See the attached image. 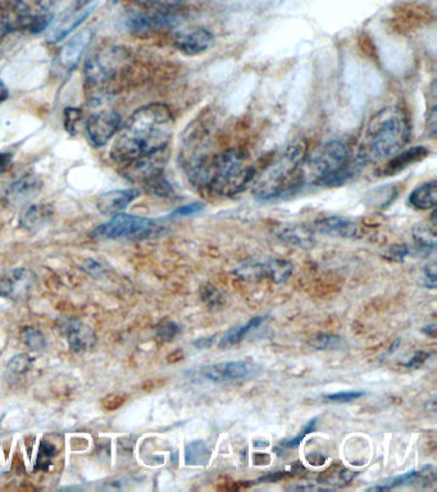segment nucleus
<instances>
[{"instance_id":"50","label":"nucleus","mask_w":437,"mask_h":492,"mask_svg":"<svg viewBox=\"0 0 437 492\" xmlns=\"http://www.w3.org/2000/svg\"><path fill=\"white\" fill-rule=\"evenodd\" d=\"M269 446V442H266V440H256V442H253V448L256 449H267Z\"/></svg>"},{"instance_id":"16","label":"nucleus","mask_w":437,"mask_h":492,"mask_svg":"<svg viewBox=\"0 0 437 492\" xmlns=\"http://www.w3.org/2000/svg\"><path fill=\"white\" fill-rule=\"evenodd\" d=\"M141 193L136 189L114 190L103 194L96 202V208L103 215H114L123 214L133 200L138 199Z\"/></svg>"},{"instance_id":"36","label":"nucleus","mask_w":437,"mask_h":492,"mask_svg":"<svg viewBox=\"0 0 437 492\" xmlns=\"http://www.w3.org/2000/svg\"><path fill=\"white\" fill-rule=\"evenodd\" d=\"M54 455H56V446H54L53 443L42 442L41 445V455H39V458H42L44 461L39 463L36 468H39V469H47L48 466H50V458H53Z\"/></svg>"},{"instance_id":"2","label":"nucleus","mask_w":437,"mask_h":492,"mask_svg":"<svg viewBox=\"0 0 437 492\" xmlns=\"http://www.w3.org/2000/svg\"><path fill=\"white\" fill-rule=\"evenodd\" d=\"M191 184L211 196H232L251 187L256 171L241 149L230 148L209 156L187 173Z\"/></svg>"},{"instance_id":"13","label":"nucleus","mask_w":437,"mask_h":492,"mask_svg":"<svg viewBox=\"0 0 437 492\" xmlns=\"http://www.w3.org/2000/svg\"><path fill=\"white\" fill-rule=\"evenodd\" d=\"M35 284V275L30 269H14L0 279V296L9 300H23L29 296Z\"/></svg>"},{"instance_id":"19","label":"nucleus","mask_w":437,"mask_h":492,"mask_svg":"<svg viewBox=\"0 0 437 492\" xmlns=\"http://www.w3.org/2000/svg\"><path fill=\"white\" fill-rule=\"evenodd\" d=\"M91 39H93V32L90 30H83V32L76 33L74 38L69 39L60 50V65L66 68H71V67L77 65L84 51L89 47Z\"/></svg>"},{"instance_id":"9","label":"nucleus","mask_w":437,"mask_h":492,"mask_svg":"<svg viewBox=\"0 0 437 492\" xmlns=\"http://www.w3.org/2000/svg\"><path fill=\"white\" fill-rule=\"evenodd\" d=\"M121 127V117L114 111H102L90 115L85 123V132L93 147L100 148L108 144Z\"/></svg>"},{"instance_id":"24","label":"nucleus","mask_w":437,"mask_h":492,"mask_svg":"<svg viewBox=\"0 0 437 492\" xmlns=\"http://www.w3.org/2000/svg\"><path fill=\"white\" fill-rule=\"evenodd\" d=\"M264 321H266V317H254L247 322V323L242 324V326L232 328L229 333H224L223 339L218 342V348L226 351V349L238 345L250 331L256 330V328L259 327Z\"/></svg>"},{"instance_id":"12","label":"nucleus","mask_w":437,"mask_h":492,"mask_svg":"<svg viewBox=\"0 0 437 492\" xmlns=\"http://www.w3.org/2000/svg\"><path fill=\"white\" fill-rule=\"evenodd\" d=\"M99 3L100 0H87L84 5L76 8L74 12L67 14L63 20H60L59 23L48 32V42H50V44H59V42L65 41L67 36L71 35L78 26L83 25L85 21L96 11Z\"/></svg>"},{"instance_id":"1","label":"nucleus","mask_w":437,"mask_h":492,"mask_svg":"<svg viewBox=\"0 0 437 492\" xmlns=\"http://www.w3.org/2000/svg\"><path fill=\"white\" fill-rule=\"evenodd\" d=\"M175 132V117L162 103H151L133 112L117 133L111 148L114 162L132 166L165 150Z\"/></svg>"},{"instance_id":"34","label":"nucleus","mask_w":437,"mask_h":492,"mask_svg":"<svg viewBox=\"0 0 437 492\" xmlns=\"http://www.w3.org/2000/svg\"><path fill=\"white\" fill-rule=\"evenodd\" d=\"M363 395L362 391H347V393L342 391V393L327 395L326 400L332 403H351L360 399Z\"/></svg>"},{"instance_id":"21","label":"nucleus","mask_w":437,"mask_h":492,"mask_svg":"<svg viewBox=\"0 0 437 492\" xmlns=\"http://www.w3.org/2000/svg\"><path fill=\"white\" fill-rule=\"evenodd\" d=\"M423 481H435V469L432 467H424L421 470H413L408 475H403L396 477V478L387 479L384 484L375 486V487L369 488L371 491H385L391 490V488L402 487V486L414 485L418 482Z\"/></svg>"},{"instance_id":"30","label":"nucleus","mask_w":437,"mask_h":492,"mask_svg":"<svg viewBox=\"0 0 437 492\" xmlns=\"http://www.w3.org/2000/svg\"><path fill=\"white\" fill-rule=\"evenodd\" d=\"M429 91L430 93L429 98H427V102H429L430 108L429 111H427V126H429V132L431 135L435 136L437 129V96L435 82H432V85H431Z\"/></svg>"},{"instance_id":"51","label":"nucleus","mask_w":437,"mask_h":492,"mask_svg":"<svg viewBox=\"0 0 437 492\" xmlns=\"http://www.w3.org/2000/svg\"><path fill=\"white\" fill-rule=\"evenodd\" d=\"M429 328H430V330H424V333H427V335L435 337V333H436L435 324H432V326H430Z\"/></svg>"},{"instance_id":"46","label":"nucleus","mask_w":437,"mask_h":492,"mask_svg":"<svg viewBox=\"0 0 437 492\" xmlns=\"http://www.w3.org/2000/svg\"><path fill=\"white\" fill-rule=\"evenodd\" d=\"M287 473L285 472H275L272 475L262 477V478L258 479V482L260 484H272V482L281 481L282 478H285Z\"/></svg>"},{"instance_id":"35","label":"nucleus","mask_w":437,"mask_h":492,"mask_svg":"<svg viewBox=\"0 0 437 492\" xmlns=\"http://www.w3.org/2000/svg\"><path fill=\"white\" fill-rule=\"evenodd\" d=\"M315 424H317V418L309 421L308 424H306V426L303 428V431L299 433V435L294 437V439L289 440V442H287L282 443V445L287 446V448H297L300 443L305 442V437L308 436L309 433H314Z\"/></svg>"},{"instance_id":"49","label":"nucleus","mask_w":437,"mask_h":492,"mask_svg":"<svg viewBox=\"0 0 437 492\" xmlns=\"http://www.w3.org/2000/svg\"><path fill=\"white\" fill-rule=\"evenodd\" d=\"M8 87H5V81L0 80V105H2L3 102H5V100L8 99Z\"/></svg>"},{"instance_id":"6","label":"nucleus","mask_w":437,"mask_h":492,"mask_svg":"<svg viewBox=\"0 0 437 492\" xmlns=\"http://www.w3.org/2000/svg\"><path fill=\"white\" fill-rule=\"evenodd\" d=\"M160 230H162V224L158 223L157 221L123 212L96 227L93 231V236L105 240H142L158 235Z\"/></svg>"},{"instance_id":"39","label":"nucleus","mask_w":437,"mask_h":492,"mask_svg":"<svg viewBox=\"0 0 437 492\" xmlns=\"http://www.w3.org/2000/svg\"><path fill=\"white\" fill-rule=\"evenodd\" d=\"M205 205L203 203H191V205H182L180 208L176 209L172 217H187V215H193L199 214L200 211L205 209Z\"/></svg>"},{"instance_id":"11","label":"nucleus","mask_w":437,"mask_h":492,"mask_svg":"<svg viewBox=\"0 0 437 492\" xmlns=\"http://www.w3.org/2000/svg\"><path fill=\"white\" fill-rule=\"evenodd\" d=\"M254 364L245 360L224 361V363L209 364L199 369L200 378L211 382H232L248 378L254 373Z\"/></svg>"},{"instance_id":"32","label":"nucleus","mask_w":437,"mask_h":492,"mask_svg":"<svg viewBox=\"0 0 437 492\" xmlns=\"http://www.w3.org/2000/svg\"><path fill=\"white\" fill-rule=\"evenodd\" d=\"M32 361L33 360L29 354H17L8 361L7 367L11 372L23 375L32 369Z\"/></svg>"},{"instance_id":"20","label":"nucleus","mask_w":437,"mask_h":492,"mask_svg":"<svg viewBox=\"0 0 437 492\" xmlns=\"http://www.w3.org/2000/svg\"><path fill=\"white\" fill-rule=\"evenodd\" d=\"M53 214L54 209L50 205H27L21 214V227L30 232H36L50 223Z\"/></svg>"},{"instance_id":"14","label":"nucleus","mask_w":437,"mask_h":492,"mask_svg":"<svg viewBox=\"0 0 437 492\" xmlns=\"http://www.w3.org/2000/svg\"><path fill=\"white\" fill-rule=\"evenodd\" d=\"M42 189V181L38 175L33 173H26L21 176L16 181L9 185L5 199L8 203L14 205H26L32 202L33 197L38 196Z\"/></svg>"},{"instance_id":"8","label":"nucleus","mask_w":437,"mask_h":492,"mask_svg":"<svg viewBox=\"0 0 437 492\" xmlns=\"http://www.w3.org/2000/svg\"><path fill=\"white\" fill-rule=\"evenodd\" d=\"M124 23L130 32L138 35H148V33L174 29L178 25V17L168 14L165 9H133L127 12Z\"/></svg>"},{"instance_id":"37","label":"nucleus","mask_w":437,"mask_h":492,"mask_svg":"<svg viewBox=\"0 0 437 492\" xmlns=\"http://www.w3.org/2000/svg\"><path fill=\"white\" fill-rule=\"evenodd\" d=\"M141 5H147L149 8L167 9L178 7L185 0H138Z\"/></svg>"},{"instance_id":"15","label":"nucleus","mask_w":437,"mask_h":492,"mask_svg":"<svg viewBox=\"0 0 437 492\" xmlns=\"http://www.w3.org/2000/svg\"><path fill=\"white\" fill-rule=\"evenodd\" d=\"M69 349L74 353H85L96 345V336L87 324L78 320L67 321L63 323Z\"/></svg>"},{"instance_id":"4","label":"nucleus","mask_w":437,"mask_h":492,"mask_svg":"<svg viewBox=\"0 0 437 492\" xmlns=\"http://www.w3.org/2000/svg\"><path fill=\"white\" fill-rule=\"evenodd\" d=\"M308 153L305 140L296 139L289 142L271 163L256 175L251 187L254 196L260 202H271L294 193L297 189V172Z\"/></svg>"},{"instance_id":"43","label":"nucleus","mask_w":437,"mask_h":492,"mask_svg":"<svg viewBox=\"0 0 437 492\" xmlns=\"http://www.w3.org/2000/svg\"><path fill=\"white\" fill-rule=\"evenodd\" d=\"M427 358H429V354L422 353V351H420V353L415 354L414 357L412 358L411 361L406 363L405 366L411 367V369H420L422 364L426 361Z\"/></svg>"},{"instance_id":"44","label":"nucleus","mask_w":437,"mask_h":492,"mask_svg":"<svg viewBox=\"0 0 437 492\" xmlns=\"http://www.w3.org/2000/svg\"><path fill=\"white\" fill-rule=\"evenodd\" d=\"M306 460L314 467H321L326 463V458L320 454V452H312V454L306 455Z\"/></svg>"},{"instance_id":"41","label":"nucleus","mask_w":437,"mask_h":492,"mask_svg":"<svg viewBox=\"0 0 437 492\" xmlns=\"http://www.w3.org/2000/svg\"><path fill=\"white\" fill-rule=\"evenodd\" d=\"M83 269L87 273H90V275L98 276L99 273L105 271V266L98 262V260H87L86 262L84 263Z\"/></svg>"},{"instance_id":"27","label":"nucleus","mask_w":437,"mask_h":492,"mask_svg":"<svg viewBox=\"0 0 437 492\" xmlns=\"http://www.w3.org/2000/svg\"><path fill=\"white\" fill-rule=\"evenodd\" d=\"M415 244L418 248L423 249V251H433L436 246V231L435 226L423 227L418 226L415 227L414 232Z\"/></svg>"},{"instance_id":"23","label":"nucleus","mask_w":437,"mask_h":492,"mask_svg":"<svg viewBox=\"0 0 437 492\" xmlns=\"http://www.w3.org/2000/svg\"><path fill=\"white\" fill-rule=\"evenodd\" d=\"M437 202V182L429 181L420 185L412 191L409 196V205L418 211H429L436 206Z\"/></svg>"},{"instance_id":"47","label":"nucleus","mask_w":437,"mask_h":492,"mask_svg":"<svg viewBox=\"0 0 437 492\" xmlns=\"http://www.w3.org/2000/svg\"><path fill=\"white\" fill-rule=\"evenodd\" d=\"M253 460L256 466H269L271 457L266 452H254Z\"/></svg>"},{"instance_id":"10","label":"nucleus","mask_w":437,"mask_h":492,"mask_svg":"<svg viewBox=\"0 0 437 492\" xmlns=\"http://www.w3.org/2000/svg\"><path fill=\"white\" fill-rule=\"evenodd\" d=\"M175 45L185 56L198 57L214 45V35L205 27L191 26L175 33Z\"/></svg>"},{"instance_id":"31","label":"nucleus","mask_w":437,"mask_h":492,"mask_svg":"<svg viewBox=\"0 0 437 492\" xmlns=\"http://www.w3.org/2000/svg\"><path fill=\"white\" fill-rule=\"evenodd\" d=\"M83 121V112L77 108H66L65 114H63V123H65L66 132L69 135H76L77 133L78 124Z\"/></svg>"},{"instance_id":"33","label":"nucleus","mask_w":437,"mask_h":492,"mask_svg":"<svg viewBox=\"0 0 437 492\" xmlns=\"http://www.w3.org/2000/svg\"><path fill=\"white\" fill-rule=\"evenodd\" d=\"M357 475V472H351V470L349 469H341L339 470V472L331 473L330 476L323 477V481L326 482V484L331 485H345L349 484V482Z\"/></svg>"},{"instance_id":"42","label":"nucleus","mask_w":437,"mask_h":492,"mask_svg":"<svg viewBox=\"0 0 437 492\" xmlns=\"http://www.w3.org/2000/svg\"><path fill=\"white\" fill-rule=\"evenodd\" d=\"M424 273H426V285L427 287L435 288L436 287V263H431L429 266H426L424 269Z\"/></svg>"},{"instance_id":"48","label":"nucleus","mask_w":437,"mask_h":492,"mask_svg":"<svg viewBox=\"0 0 437 492\" xmlns=\"http://www.w3.org/2000/svg\"><path fill=\"white\" fill-rule=\"evenodd\" d=\"M215 336L209 337V339H199L198 342H194V345L198 349H206L212 346L214 342Z\"/></svg>"},{"instance_id":"26","label":"nucleus","mask_w":437,"mask_h":492,"mask_svg":"<svg viewBox=\"0 0 437 492\" xmlns=\"http://www.w3.org/2000/svg\"><path fill=\"white\" fill-rule=\"evenodd\" d=\"M264 272H266V278L280 284L290 278L293 273V264L287 260H272L264 264Z\"/></svg>"},{"instance_id":"18","label":"nucleus","mask_w":437,"mask_h":492,"mask_svg":"<svg viewBox=\"0 0 437 492\" xmlns=\"http://www.w3.org/2000/svg\"><path fill=\"white\" fill-rule=\"evenodd\" d=\"M314 229L324 235L344 239L355 238L360 233V226L355 222L339 215L320 218L314 222Z\"/></svg>"},{"instance_id":"45","label":"nucleus","mask_w":437,"mask_h":492,"mask_svg":"<svg viewBox=\"0 0 437 492\" xmlns=\"http://www.w3.org/2000/svg\"><path fill=\"white\" fill-rule=\"evenodd\" d=\"M12 160H14V156L11 153H2L0 151V175L7 171L11 167Z\"/></svg>"},{"instance_id":"7","label":"nucleus","mask_w":437,"mask_h":492,"mask_svg":"<svg viewBox=\"0 0 437 492\" xmlns=\"http://www.w3.org/2000/svg\"><path fill=\"white\" fill-rule=\"evenodd\" d=\"M129 60L126 50L120 47H105L96 51L85 65L86 80L102 85L112 80Z\"/></svg>"},{"instance_id":"40","label":"nucleus","mask_w":437,"mask_h":492,"mask_svg":"<svg viewBox=\"0 0 437 492\" xmlns=\"http://www.w3.org/2000/svg\"><path fill=\"white\" fill-rule=\"evenodd\" d=\"M124 403V397L120 394H112L103 400V406H105L108 410H114L120 408Z\"/></svg>"},{"instance_id":"3","label":"nucleus","mask_w":437,"mask_h":492,"mask_svg":"<svg viewBox=\"0 0 437 492\" xmlns=\"http://www.w3.org/2000/svg\"><path fill=\"white\" fill-rule=\"evenodd\" d=\"M411 139L408 114L399 105L379 109L366 124L358 147L360 164L384 163L405 148Z\"/></svg>"},{"instance_id":"38","label":"nucleus","mask_w":437,"mask_h":492,"mask_svg":"<svg viewBox=\"0 0 437 492\" xmlns=\"http://www.w3.org/2000/svg\"><path fill=\"white\" fill-rule=\"evenodd\" d=\"M180 333V327L172 321H166L158 328V335L163 340H172Z\"/></svg>"},{"instance_id":"17","label":"nucleus","mask_w":437,"mask_h":492,"mask_svg":"<svg viewBox=\"0 0 437 492\" xmlns=\"http://www.w3.org/2000/svg\"><path fill=\"white\" fill-rule=\"evenodd\" d=\"M430 156V150L424 147H413L403 149L396 156L391 157L385 163V166L381 169V173L384 176H394L396 173L405 171L408 167L413 164L420 163L422 160L426 159Z\"/></svg>"},{"instance_id":"29","label":"nucleus","mask_w":437,"mask_h":492,"mask_svg":"<svg viewBox=\"0 0 437 492\" xmlns=\"http://www.w3.org/2000/svg\"><path fill=\"white\" fill-rule=\"evenodd\" d=\"M309 345L318 351H333V349L341 348L342 339L340 336L330 335V333H320L311 339Z\"/></svg>"},{"instance_id":"5","label":"nucleus","mask_w":437,"mask_h":492,"mask_svg":"<svg viewBox=\"0 0 437 492\" xmlns=\"http://www.w3.org/2000/svg\"><path fill=\"white\" fill-rule=\"evenodd\" d=\"M351 175V153L345 142L331 140L306 153L299 172L297 187H335Z\"/></svg>"},{"instance_id":"28","label":"nucleus","mask_w":437,"mask_h":492,"mask_svg":"<svg viewBox=\"0 0 437 492\" xmlns=\"http://www.w3.org/2000/svg\"><path fill=\"white\" fill-rule=\"evenodd\" d=\"M23 340L26 346L33 351H44L47 348V340L41 330L35 327H26L23 331Z\"/></svg>"},{"instance_id":"22","label":"nucleus","mask_w":437,"mask_h":492,"mask_svg":"<svg viewBox=\"0 0 437 492\" xmlns=\"http://www.w3.org/2000/svg\"><path fill=\"white\" fill-rule=\"evenodd\" d=\"M278 236L287 244L308 249L314 245V232L299 224H285L278 231Z\"/></svg>"},{"instance_id":"25","label":"nucleus","mask_w":437,"mask_h":492,"mask_svg":"<svg viewBox=\"0 0 437 492\" xmlns=\"http://www.w3.org/2000/svg\"><path fill=\"white\" fill-rule=\"evenodd\" d=\"M212 451L203 442H193L187 443L185 448V464L187 466L200 467L206 466L211 460Z\"/></svg>"}]
</instances>
